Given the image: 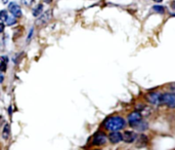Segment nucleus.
Returning <instances> with one entry per match:
<instances>
[{"label": "nucleus", "mask_w": 175, "mask_h": 150, "mask_svg": "<svg viewBox=\"0 0 175 150\" xmlns=\"http://www.w3.org/2000/svg\"><path fill=\"white\" fill-rule=\"evenodd\" d=\"M128 122H129L130 126H134L136 123H138L140 120H142V114L139 112V111H133L131 112L129 115H128Z\"/></svg>", "instance_id": "6"}, {"label": "nucleus", "mask_w": 175, "mask_h": 150, "mask_svg": "<svg viewBox=\"0 0 175 150\" xmlns=\"http://www.w3.org/2000/svg\"><path fill=\"white\" fill-rule=\"evenodd\" d=\"M33 2H34V0H22V3L26 5V6H30Z\"/></svg>", "instance_id": "18"}, {"label": "nucleus", "mask_w": 175, "mask_h": 150, "mask_svg": "<svg viewBox=\"0 0 175 150\" xmlns=\"http://www.w3.org/2000/svg\"><path fill=\"white\" fill-rule=\"evenodd\" d=\"M138 140H140V143H138L137 144V146H139V147H141V146H145L146 143H148V137H145V135H139L138 136Z\"/></svg>", "instance_id": "14"}, {"label": "nucleus", "mask_w": 175, "mask_h": 150, "mask_svg": "<svg viewBox=\"0 0 175 150\" xmlns=\"http://www.w3.org/2000/svg\"><path fill=\"white\" fill-rule=\"evenodd\" d=\"M162 95L163 94H160L158 92H152L145 96V99L152 105L162 106Z\"/></svg>", "instance_id": "4"}, {"label": "nucleus", "mask_w": 175, "mask_h": 150, "mask_svg": "<svg viewBox=\"0 0 175 150\" xmlns=\"http://www.w3.org/2000/svg\"><path fill=\"white\" fill-rule=\"evenodd\" d=\"M162 105L174 109L175 108V94L174 93H165L162 95Z\"/></svg>", "instance_id": "3"}, {"label": "nucleus", "mask_w": 175, "mask_h": 150, "mask_svg": "<svg viewBox=\"0 0 175 150\" xmlns=\"http://www.w3.org/2000/svg\"><path fill=\"white\" fill-rule=\"evenodd\" d=\"M7 2H8V0H2V3L3 4H6Z\"/></svg>", "instance_id": "22"}, {"label": "nucleus", "mask_w": 175, "mask_h": 150, "mask_svg": "<svg viewBox=\"0 0 175 150\" xmlns=\"http://www.w3.org/2000/svg\"><path fill=\"white\" fill-rule=\"evenodd\" d=\"M8 10L15 19L22 17V9H20V5H17V3H14V2H11V3L8 4Z\"/></svg>", "instance_id": "7"}, {"label": "nucleus", "mask_w": 175, "mask_h": 150, "mask_svg": "<svg viewBox=\"0 0 175 150\" xmlns=\"http://www.w3.org/2000/svg\"><path fill=\"white\" fill-rule=\"evenodd\" d=\"M133 128H134L135 130L139 131V132H145V130H148V123L142 119V120H140L138 123H136V125L133 126Z\"/></svg>", "instance_id": "10"}, {"label": "nucleus", "mask_w": 175, "mask_h": 150, "mask_svg": "<svg viewBox=\"0 0 175 150\" xmlns=\"http://www.w3.org/2000/svg\"><path fill=\"white\" fill-rule=\"evenodd\" d=\"M33 33H34V30L33 29H31L30 30V33H29V36H28V41H29L31 38H32V35H33Z\"/></svg>", "instance_id": "19"}, {"label": "nucleus", "mask_w": 175, "mask_h": 150, "mask_svg": "<svg viewBox=\"0 0 175 150\" xmlns=\"http://www.w3.org/2000/svg\"><path fill=\"white\" fill-rule=\"evenodd\" d=\"M8 19V15H7V12L5 10H2L1 11V22H6V20Z\"/></svg>", "instance_id": "17"}, {"label": "nucleus", "mask_w": 175, "mask_h": 150, "mask_svg": "<svg viewBox=\"0 0 175 150\" xmlns=\"http://www.w3.org/2000/svg\"><path fill=\"white\" fill-rule=\"evenodd\" d=\"M7 64H8V58L5 56H2L1 57V67H0L2 72H5V70H6Z\"/></svg>", "instance_id": "12"}, {"label": "nucleus", "mask_w": 175, "mask_h": 150, "mask_svg": "<svg viewBox=\"0 0 175 150\" xmlns=\"http://www.w3.org/2000/svg\"><path fill=\"white\" fill-rule=\"evenodd\" d=\"M154 1H156V2H161L162 0H154Z\"/></svg>", "instance_id": "23"}, {"label": "nucleus", "mask_w": 175, "mask_h": 150, "mask_svg": "<svg viewBox=\"0 0 175 150\" xmlns=\"http://www.w3.org/2000/svg\"><path fill=\"white\" fill-rule=\"evenodd\" d=\"M171 7H172V8H175V1L171 3Z\"/></svg>", "instance_id": "21"}, {"label": "nucleus", "mask_w": 175, "mask_h": 150, "mask_svg": "<svg viewBox=\"0 0 175 150\" xmlns=\"http://www.w3.org/2000/svg\"><path fill=\"white\" fill-rule=\"evenodd\" d=\"M153 10H155V11L158 12V14H164L166 9H165V7L162 6V5H154Z\"/></svg>", "instance_id": "15"}, {"label": "nucleus", "mask_w": 175, "mask_h": 150, "mask_svg": "<svg viewBox=\"0 0 175 150\" xmlns=\"http://www.w3.org/2000/svg\"><path fill=\"white\" fill-rule=\"evenodd\" d=\"M15 23H17V20H15V18H9L8 17V19L6 20L7 26H12V25H14Z\"/></svg>", "instance_id": "16"}, {"label": "nucleus", "mask_w": 175, "mask_h": 150, "mask_svg": "<svg viewBox=\"0 0 175 150\" xmlns=\"http://www.w3.org/2000/svg\"><path fill=\"white\" fill-rule=\"evenodd\" d=\"M45 1H46V2H48V1H50V0H45Z\"/></svg>", "instance_id": "24"}, {"label": "nucleus", "mask_w": 175, "mask_h": 150, "mask_svg": "<svg viewBox=\"0 0 175 150\" xmlns=\"http://www.w3.org/2000/svg\"><path fill=\"white\" fill-rule=\"evenodd\" d=\"M10 136V126L9 123H6L3 126V130H2V138L4 140H8Z\"/></svg>", "instance_id": "11"}, {"label": "nucleus", "mask_w": 175, "mask_h": 150, "mask_svg": "<svg viewBox=\"0 0 175 150\" xmlns=\"http://www.w3.org/2000/svg\"><path fill=\"white\" fill-rule=\"evenodd\" d=\"M51 19H52V10L48 9L43 12V14L36 20L35 24L37 27H42V26H45L47 23H49V21Z\"/></svg>", "instance_id": "5"}, {"label": "nucleus", "mask_w": 175, "mask_h": 150, "mask_svg": "<svg viewBox=\"0 0 175 150\" xmlns=\"http://www.w3.org/2000/svg\"><path fill=\"white\" fill-rule=\"evenodd\" d=\"M102 126L105 130L110 132H118L120 130H123L126 126V121L123 117L117 115H113L110 117L105 118V121L102 122Z\"/></svg>", "instance_id": "1"}, {"label": "nucleus", "mask_w": 175, "mask_h": 150, "mask_svg": "<svg viewBox=\"0 0 175 150\" xmlns=\"http://www.w3.org/2000/svg\"><path fill=\"white\" fill-rule=\"evenodd\" d=\"M3 31H4V23L1 22V33H3Z\"/></svg>", "instance_id": "20"}, {"label": "nucleus", "mask_w": 175, "mask_h": 150, "mask_svg": "<svg viewBox=\"0 0 175 150\" xmlns=\"http://www.w3.org/2000/svg\"><path fill=\"white\" fill-rule=\"evenodd\" d=\"M43 10V5L42 4H38L37 6L35 7L34 9H33L32 14L34 17H39V15H41V12H42Z\"/></svg>", "instance_id": "13"}, {"label": "nucleus", "mask_w": 175, "mask_h": 150, "mask_svg": "<svg viewBox=\"0 0 175 150\" xmlns=\"http://www.w3.org/2000/svg\"><path fill=\"white\" fill-rule=\"evenodd\" d=\"M108 140H109V137H107L104 132L98 131L92 137V144L94 146H102L107 143Z\"/></svg>", "instance_id": "2"}, {"label": "nucleus", "mask_w": 175, "mask_h": 150, "mask_svg": "<svg viewBox=\"0 0 175 150\" xmlns=\"http://www.w3.org/2000/svg\"><path fill=\"white\" fill-rule=\"evenodd\" d=\"M109 140L112 144H118L123 141V136L119 132H112L109 135Z\"/></svg>", "instance_id": "9"}, {"label": "nucleus", "mask_w": 175, "mask_h": 150, "mask_svg": "<svg viewBox=\"0 0 175 150\" xmlns=\"http://www.w3.org/2000/svg\"><path fill=\"white\" fill-rule=\"evenodd\" d=\"M122 136H123V141L125 143H133L137 139V135L133 131H125Z\"/></svg>", "instance_id": "8"}]
</instances>
